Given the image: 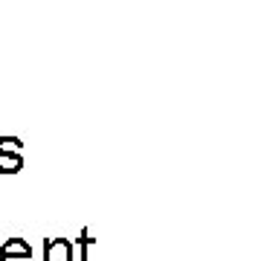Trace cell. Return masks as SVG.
I'll return each mask as SVG.
<instances>
[{
    "mask_svg": "<svg viewBox=\"0 0 261 261\" xmlns=\"http://www.w3.org/2000/svg\"><path fill=\"white\" fill-rule=\"evenodd\" d=\"M44 261H75V244L70 238H47Z\"/></svg>",
    "mask_w": 261,
    "mask_h": 261,
    "instance_id": "6da1fadb",
    "label": "cell"
},
{
    "mask_svg": "<svg viewBox=\"0 0 261 261\" xmlns=\"http://www.w3.org/2000/svg\"><path fill=\"white\" fill-rule=\"evenodd\" d=\"M20 168H23L20 151H12V148H3L0 145V174H18Z\"/></svg>",
    "mask_w": 261,
    "mask_h": 261,
    "instance_id": "7a4b0ae2",
    "label": "cell"
},
{
    "mask_svg": "<svg viewBox=\"0 0 261 261\" xmlns=\"http://www.w3.org/2000/svg\"><path fill=\"white\" fill-rule=\"evenodd\" d=\"M6 255H32V247L23 238H6V244L0 247V258H6Z\"/></svg>",
    "mask_w": 261,
    "mask_h": 261,
    "instance_id": "3957f363",
    "label": "cell"
},
{
    "mask_svg": "<svg viewBox=\"0 0 261 261\" xmlns=\"http://www.w3.org/2000/svg\"><path fill=\"white\" fill-rule=\"evenodd\" d=\"M93 238H90V229H82V235L75 238V247H79V261H90V247H93Z\"/></svg>",
    "mask_w": 261,
    "mask_h": 261,
    "instance_id": "277c9868",
    "label": "cell"
},
{
    "mask_svg": "<svg viewBox=\"0 0 261 261\" xmlns=\"http://www.w3.org/2000/svg\"><path fill=\"white\" fill-rule=\"evenodd\" d=\"M0 145L3 148H12V151H20L23 148V140L20 137H0Z\"/></svg>",
    "mask_w": 261,
    "mask_h": 261,
    "instance_id": "5b68a950",
    "label": "cell"
},
{
    "mask_svg": "<svg viewBox=\"0 0 261 261\" xmlns=\"http://www.w3.org/2000/svg\"><path fill=\"white\" fill-rule=\"evenodd\" d=\"M0 261H32V255H6V258Z\"/></svg>",
    "mask_w": 261,
    "mask_h": 261,
    "instance_id": "8992f818",
    "label": "cell"
}]
</instances>
